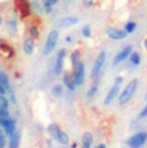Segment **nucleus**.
I'll list each match as a JSON object with an SVG mask.
<instances>
[{
  "instance_id": "nucleus-1",
  "label": "nucleus",
  "mask_w": 147,
  "mask_h": 148,
  "mask_svg": "<svg viewBox=\"0 0 147 148\" xmlns=\"http://www.w3.org/2000/svg\"><path fill=\"white\" fill-rule=\"evenodd\" d=\"M14 4V9L18 17L25 21V19L30 18L32 14V7H31V1L30 0H13Z\"/></svg>"
},
{
  "instance_id": "nucleus-2",
  "label": "nucleus",
  "mask_w": 147,
  "mask_h": 148,
  "mask_svg": "<svg viewBox=\"0 0 147 148\" xmlns=\"http://www.w3.org/2000/svg\"><path fill=\"white\" fill-rule=\"evenodd\" d=\"M137 88H138V79H132V80L126 84V86L123 89V92L120 93V95H119V103L120 104L128 103L132 99V97L134 95Z\"/></svg>"
},
{
  "instance_id": "nucleus-3",
  "label": "nucleus",
  "mask_w": 147,
  "mask_h": 148,
  "mask_svg": "<svg viewBox=\"0 0 147 148\" xmlns=\"http://www.w3.org/2000/svg\"><path fill=\"white\" fill-rule=\"evenodd\" d=\"M59 39V32L57 30H52L47 36V40L44 42L43 47V54L44 56H49L54 52L56 47H57V42Z\"/></svg>"
},
{
  "instance_id": "nucleus-4",
  "label": "nucleus",
  "mask_w": 147,
  "mask_h": 148,
  "mask_svg": "<svg viewBox=\"0 0 147 148\" xmlns=\"http://www.w3.org/2000/svg\"><path fill=\"white\" fill-rule=\"evenodd\" d=\"M48 133H49L50 136H52L54 140H57L58 143L63 144V146H66L70 140L69 135H67L57 124H50L49 126H48Z\"/></svg>"
},
{
  "instance_id": "nucleus-5",
  "label": "nucleus",
  "mask_w": 147,
  "mask_h": 148,
  "mask_svg": "<svg viewBox=\"0 0 147 148\" xmlns=\"http://www.w3.org/2000/svg\"><path fill=\"white\" fill-rule=\"evenodd\" d=\"M72 79L76 86H80V85L84 84V81H85V64H84L83 61H80L74 67Z\"/></svg>"
},
{
  "instance_id": "nucleus-6",
  "label": "nucleus",
  "mask_w": 147,
  "mask_h": 148,
  "mask_svg": "<svg viewBox=\"0 0 147 148\" xmlns=\"http://www.w3.org/2000/svg\"><path fill=\"white\" fill-rule=\"evenodd\" d=\"M146 142H147V133L138 132L126 140V144H128L129 148H141L145 146Z\"/></svg>"
},
{
  "instance_id": "nucleus-7",
  "label": "nucleus",
  "mask_w": 147,
  "mask_h": 148,
  "mask_svg": "<svg viewBox=\"0 0 147 148\" xmlns=\"http://www.w3.org/2000/svg\"><path fill=\"white\" fill-rule=\"evenodd\" d=\"M16 57V49L12 44L5 40H0V58L4 61H10Z\"/></svg>"
},
{
  "instance_id": "nucleus-8",
  "label": "nucleus",
  "mask_w": 147,
  "mask_h": 148,
  "mask_svg": "<svg viewBox=\"0 0 147 148\" xmlns=\"http://www.w3.org/2000/svg\"><path fill=\"white\" fill-rule=\"evenodd\" d=\"M104 61H106V52H100L95 58L94 63H93V68H92V72H90V76L92 79H95L98 77V75L101 73V70H102L103 64H104Z\"/></svg>"
},
{
  "instance_id": "nucleus-9",
  "label": "nucleus",
  "mask_w": 147,
  "mask_h": 148,
  "mask_svg": "<svg viewBox=\"0 0 147 148\" xmlns=\"http://www.w3.org/2000/svg\"><path fill=\"white\" fill-rule=\"evenodd\" d=\"M65 58H66V49H65V48H62V49L58 50L57 57H56V61H54V67H53V71H54V75L56 76L61 75L62 71H63Z\"/></svg>"
},
{
  "instance_id": "nucleus-10",
  "label": "nucleus",
  "mask_w": 147,
  "mask_h": 148,
  "mask_svg": "<svg viewBox=\"0 0 147 148\" xmlns=\"http://www.w3.org/2000/svg\"><path fill=\"white\" fill-rule=\"evenodd\" d=\"M16 124H17L16 119H0V127L4 130L7 136H10L17 130Z\"/></svg>"
},
{
  "instance_id": "nucleus-11",
  "label": "nucleus",
  "mask_w": 147,
  "mask_h": 148,
  "mask_svg": "<svg viewBox=\"0 0 147 148\" xmlns=\"http://www.w3.org/2000/svg\"><path fill=\"white\" fill-rule=\"evenodd\" d=\"M132 52H133L132 45H126V47H124L123 49H121L120 52H119L116 56H115L112 64H114V66H116V64L121 63V62H124L125 59H128V58H129V56L132 54Z\"/></svg>"
},
{
  "instance_id": "nucleus-12",
  "label": "nucleus",
  "mask_w": 147,
  "mask_h": 148,
  "mask_svg": "<svg viewBox=\"0 0 147 148\" xmlns=\"http://www.w3.org/2000/svg\"><path fill=\"white\" fill-rule=\"evenodd\" d=\"M106 35L111 40H124L126 38L125 31L121 30V28H116V27H109L106 30Z\"/></svg>"
},
{
  "instance_id": "nucleus-13",
  "label": "nucleus",
  "mask_w": 147,
  "mask_h": 148,
  "mask_svg": "<svg viewBox=\"0 0 147 148\" xmlns=\"http://www.w3.org/2000/svg\"><path fill=\"white\" fill-rule=\"evenodd\" d=\"M79 22V18L78 17H63V18L58 19L56 22L54 26L56 27H61V28H66V27H71L74 25H76Z\"/></svg>"
},
{
  "instance_id": "nucleus-14",
  "label": "nucleus",
  "mask_w": 147,
  "mask_h": 148,
  "mask_svg": "<svg viewBox=\"0 0 147 148\" xmlns=\"http://www.w3.org/2000/svg\"><path fill=\"white\" fill-rule=\"evenodd\" d=\"M119 90H120V85H117V84H114V85H112L111 89L107 92L106 98H104V101H103V104H104V106H109V104H111L112 101L117 98Z\"/></svg>"
},
{
  "instance_id": "nucleus-15",
  "label": "nucleus",
  "mask_w": 147,
  "mask_h": 148,
  "mask_svg": "<svg viewBox=\"0 0 147 148\" xmlns=\"http://www.w3.org/2000/svg\"><path fill=\"white\" fill-rule=\"evenodd\" d=\"M17 30H18V19H17L16 16H12L7 21V32L9 35H14Z\"/></svg>"
},
{
  "instance_id": "nucleus-16",
  "label": "nucleus",
  "mask_w": 147,
  "mask_h": 148,
  "mask_svg": "<svg viewBox=\"0 0 147 148\" xmlns=\"http://www.w3.org/2000/svg\"><path fill=\"white\" fill-rule=\"evenodd\" d=\"M19 146H21V132L16 130V132L9 136L8 148H19Z\"/></svg>"
},
{
  "instance_id": "nucleus-17",
  "label": "nucleus",
  "mask_w": 147,
  "mask_h": 148,
  "mask_svg": "<svg viewBox=\"0 0 147 148\" xmlns=\"http://www.w3.org/2000/svg\"><path fill=\"white\" fill-rule=\"evenodd\" d=\"M22 49H23L25 54L31 56L34 53V50H35V40L31 38H26L23 40V44H22Z\"/></svg>"
},
{
  "instance_id": "nucleus-18",
  "label": "nucleus",
  "mask_w": 147,
  "mask_h": 148,
  "mask_svg": "<svg viewBox=\"0 0 147 148\" xmlns=\"http://www.w3.org/2000/svg\"><path fill=\"white\" fill-rule=\"evenodd\" d=\"M27 32H29V38L34 39V40H36V39L40 38V27H39V25L35 23V22H32V23L29 25V27H27Z\"/></svg>"
},
{
  "instance_id": "nucleus-19",
  "label": "nucleus",
  "mask_w": 147,
  "mask_h": 148,
  "mask_svg": "<svg viewBox=\"0 0 147 148\" xmlns=\"http://www.w3.org/2000/svg\"><path fill=\"white\" fill-rule=\"evenodd\" d=\"M62 81H63V85L66 86V89H69L70 92H74V90H75L76 85H75V82H74L72 75H70V73H65Z\"/></svg>"
},
{
  "instance_id": "nucleus-20",
  "label": "nucleus",
  "mask_w": 147,
  "mask_h": 148,
  "mask_svg": "<svg viewBox=\"0 0 147 148\" xmlns=\"http://www.w3.org/2000/svg\"><path fill=\"white\" fill-rule=\"evenodd\" d=\"M92 143H93L92 133H89V132L84 133L83 138H81V148H92Z\"/></svg>"
},
{
  "instance_id": "nucleus-21",
  "label": "nucleus",
  "mask_w": 147,
  "mask_h": 148,
  "mask_svg": "<svg viewBox=\"0 0 147 148\" xmlns=\"http://www.w3.org/2000/svg\"><path fill=\"white\" fill-rule=\"evenodd\" d=\"M0 84H1L7 90L12 86V85H10L9 76H8V73L5 72V71H3V70H0Z\"/></svg>"
},
{
  "instance_id": "nucleus-22",
  "label": "nucleus",
  "mask_w": 147,
  "mask_h": 148,
  "mask_svg": "<svg viewBox=\"0 0 147 148\" xmlns=\"http://www.w3.org/2000/svg\"><path fill=\"white\" fill-rule=\"evenodd\" d=\"M59 0H43V10L45 13L49 14L53 10V5H56Z\"/></svg>"
},
{
  "instance_id": "nucleus-23",
  "label": "nucleus",
  "mask_w": 147,
  "mask_h": 148,
  "mask_svg": "<svg viewBox=\"0 0 147 148\" xmlns=\"http://www.w3.org/2000/svg\"><path fill=\"white\" fill-rule=\"evenodd\" d=\"M62 94H63V85H61V84L53 85V88H52V95L56 97V98H59Z\"/></svg>"
},
{
  "instance_id": "nucleus-24",
  "label": "nucleus",
  "mask_w": 147,
  "mask_h": 148,
  "mask_svg": "<svg viewBox=\"0 0 147 148\" xmlns=\"http://www.w3.org/2000/svg\"><path fill=\"white\" fill-rule=\"evenodd\" d=\"M129 62L133 64V66H138L141 63V54L137 52H132V54L129 56Z\"/></svg>"
},
{
  "instance_id": "nucleus-25",
  "label": "nucleus",
  "mask_w": 147,
  "mask_h": 148,
  "mask_svg": "<svg viewBox=\"0 0 147 148\" xmlns=\"http://www.w3.org/2000/svg\"><path fill=\"white\" fill-rule=\"evenodd\" d=\"M70 61H71L72 67H75L76 64L81 61L80 59V52H79V50H74V52L71 53V56H70Z\"/></svg>"
},
{
  "instance_id": "nucleus-26",
  "label": "nucleus",
  "mask_w": 147,
  "mask_h": 148,
  "mask_svg": "<svg viewBox=\"0 0 147 148\" xmlns=\"http://www.w3.org/2000/svg\"><path fill=\"white\" fill-rule=\"evenodd\" d=\"M7 94H8L7 98L9 99V103H10V104H17V97H16L14 89H13L12 86H10L9 89L7 90Z\"/></svg>"
},
{
  "instance_id": "nucleus-27",
  "label": "nucleus",
  "mask_w": 147,
  "mask_h": 148,
  "mask_svg": "<svg viewBox=\"0 0 147 148\" xmlns=\"http://www.w3.org/2000/svg\"><path fill=\"white\" fill-rule=\"evenodd\" d=\"M124 27H125V28H124V31H125L126 35H128V34H132L133 31L135 30V27H137V23H135V22H126Z\"/></svg>"
},
{
  "instance_id": "nucleus-28",
  "label": "nucleus",
  "mask_w": 147,
  "mask_h": 148,
  "mask_svg": "<svg viewBox=\"0 0 147 148\" xmlns=\"http://www.w3.org/2000/svg\"><path fill=\"white\" fill-rule=\"evenodd\" d=\"M7 144H8V142H7V135H5L4 130L0 127V148H5V147H7Z\"/></svg>"
},
{
  "instance_id": "nucleus-29",
  "label": "nucleus",
  "mask_w": 147,
  "mask_h": 148,
  "mask_svg": "<svg viewBox=\"0 0 147 148\" xmlns=\"http://www.w3.org/2000/svg\"><path fill=\"white\" fill-rule=\"evenodd\" d=\"M9 99L5 95H0V108H5V110H9Z\"/></svg>"
},
{
  "instance_id": "nucleus-30",
  "label": "nucleus",
  "mask_w": 147,
  "mask_h": 148,
  "mask_svg": "<svg viewBox=\"0 0 147 148\" xmlns=\"http://www.w3.org/2000/svg\"><path fill=\"white\" fill-rule=\"evenodd\" d=\"M81 35H83L84 38H90V36H92V30H90V26H88V25H84V26L81 27Z\"/></svg>"
},
{
  "instance_id": "nucleus-31",
  "label": "nucleus",
  "mask_w": 147,
  "mask_h": 148,
  "mask_svg": "<svg viewBox=\"0 0 147 148\" xmlns=\"http://www.w3.org/2000/svg\"><path fill=\"white\" fill-rule=\"evenodd\" d=\"M0 119H10V112H9V110H5V108H0Z\"/></svg>"
},
{
  "instance_id": "nucleus-32",
  "label": "nucleus",
  "mask_w": 147,
  "mask_h": 148,
  "mask_svg": "<svg viewBox=\"0 0 147 148\" xmlns=\"http://www.w3.org/2000/svg\"><path fill=\"white\" fill-rule=\"evenodd\" d=\"M97 90H98L97 85H93V86H90V89L87 92V97H88V98H92V97L94 95L95 93H97Z\"/></svg>"
},
{
  "instance_id": "nucleus-33",
  "label": "nucleus",
  "mask_w": 147,
  "mask_h": 148,
  "mask_svg": "<svg viewBox=\"0 0 147 148\" xmlns=\"http://www.w3.org/2000/svg\"><path fill=\"white\" fill-rule=\"evenodd\" d=\"M138 117H139V119H145V117H147V104L142 108V110H141V112H139V115H138Z\"/></svg>"
},
{
  "instance_id": "nucleus-34",
  "label": "nucleus",
  "mask_w": 147,
  "mask_h": 148,
  "mask_svg": "<svg viewBox=\"0 0 147 148\" xmlns=\"http://www.w3.org/2000/svg\"><path fill=\"white\" fill-rule=\"evenodd\" d=\"M95 3V0H83V5L85 8H89V7H92L93 4Z\"/></svg>"
},
{
  "instance_id": "nucleus-35",
  "label": "nucleus",
  "mask_w": 147,
  "mask_h": 148,
  "mask_svg": "<svg viewBox=\"0 0 147 148\" xmlns=\"http://www.w3.org/2000/svg\"><path fill=\"white\" fill-rule=\"evenodd\" d=\"M123 80H124V79H123V77H121V76H119V77H116V79H115V81H114V84H117V85H121V84H123Z\"/></svg>"
},
{
  "instance_id": "nucleus-36",
  "label": "nucleus",
  "mask_w": 147,
  "mask_h": 148,
  "mask_svg": "<svg viewBox=\"0 0 147 148\" xmlns=\"http://www.w3.org/2000/svg\"><path fill=\"white\" fill-rule=\"evenodd\" d=\"M5 94H7V89H5V88L0 84V95H5Z\"/></svg>"
},
{
  "instance_id": "nucleus-37",
  "label": "nucleus",
  "mask_w": 147,
  "mask_h": 148,
  "mask_svg": "<svg viewBox=\"0 0 147 148\" xmlns=\"http://www.w3.org/2000/svg\"><path fill=\"white\" fill-rule=\"evenodd\" d=\"M65 40H66L67 42H71V41H72V39H71V36H67V38L65 39Z\"/></svg>"
},
{
  "instance_id": "nucleus-38",
  "label": "nucleus",
  "mask_w": 147,
  "mask_h": 148,
  "mask_svg": "<svg viewBox=\"0 0 147 148\" xmlns=\"http://www.w3.org/2000/svg\"><path fill=\"white\" fill-rule=\"evenodd\" d=\"M143 47H145V49L147 50V38L145 39V41H143Z\"/></svg>"
},
{
  "instance_id": "nucleus-39",
  "label": "nucleus",
  "mask_w": 147,
  "mask_h": 148,
  "mask_svg": "<svg viewBox=\"0 0 147 148\" xmlns=\"http://www.w3.org/2000/svg\"><path fill=\"white\" fill-rule=\"evenodd\" d=\"M71 148H78V143H76V142H74V143L71 144Z\"/></svg>"
},
{
  "instance_id": "nucleus-40",
  "label": "nucleus",
  "mask_w": 147,
  "mask_h": 148,
  "mask_svg": "<svg viewBox=\"0 0 147 148\" xmlns=\"http://www.w3.org/2000/svg\"><path fill=\"white\" fill-rule=\"evenodd\" d=\"M95 148H106V146H104V144H102V143H101V144H98V146L95 147Z\"/></svg>"
},
{
  "instance_id": "nucleus-41",
  "label": "nucleus",
  "mask_w": 147,
  "mask_h": 148,
  "mask_svg": "<svg viewBox=\"0 0 147 148\" xmlns=\"http://www.w3.org/2000/svg\"><path fill=\"white\" fill-rule=\"evenodd\" d=\"M1 23H3V17L0 16V25H1Z\"/></svg>"
},
{
  "instance_id": "nucleus-42",
  "label": "nucleus",
  "mask_w": 147,
  "mask_h": 148,
  "mask_svg": "<svg viewBox=\"0 0 147 148\" xmlns=\"http://www.w3.org/2000/svg\"><path fill=\"white\" fill-rule=\"evenodd\" d=\"M145 99H146V102H147V93H146V97H145Z\"/></svg>"
}]
</instances>
